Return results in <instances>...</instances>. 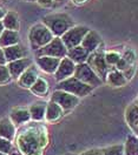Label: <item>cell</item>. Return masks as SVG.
<instances>
[{"mask_svg":"<svg viewBox=\"0 0 138 155\" xmlns=\"http://www.w3.org/2000/svg\"><path fill=\"white\" fill-rule=\"evenodd\" d=\"M17 145L24 155H41V148L45 142L39 132L31 128L18 135Z\"/></svg>","mask_w":138,"mask_h":155,"instance_id":"obj_1","label":"cell"},{"mask_svg":"<svg viewBox=\"0 0 138 155\" xmlns=\"http://www.w3.org/2000/svg\"><path fill=\"white\" fill-rule=\"evenodd\" d=\"M43 24L46 27H49L54 37H59V38L71 27L76 26L74 21L66 13H54L45 15L43 18Z\"/></svg>","mask_w":138,"mask_h":155,"instance_id":"obj_2","label":"cell"},{"mask_svg":"<svg viewBox=\"0 0 138 155\" xmlns=\"http://www.w3.org/2000/svg\"><path fill=\"white\" fill-rule=\"evenodd\" d=\"M93 88L95 87L83 82L81 80H79L78 78H76L74 75L67 78L63 81H59L58 85L56 86V89H61V91L69 92L73 95H77L78 97L89 95L90 93L93 91Z\"/></svg>","mask_w":138,"mask_h":155,"instance_id":"obj_3","label":"cell"},{"mask_svg":"<svg viewBox=\"0 0 138 155\" xmlns=\"http://www.w3.org/2000/svg\"><path fill=\"white\" fill-rule=\"evenodd\" d=\"M53 38H54V35L52 34L49 27H46L44 24H37V25L32 26L30 33H29L31 48L34 51H38L39 48L44 47L45 45H47Z\"/></svg>","mask_w":138,"mask_h":155,"instance_id":"obj_4","label":"cell"},{"mask_svg":"<svg viewBox=\"0 0 138 155\" xmlns=\"http://www.w3.org/2000/svg\"><path fill=\"white\" fill-rule=\"evenodd\" d=\"M86 62L90 65V67L96 72V74L105 82L109 71L111 69V67L109 66L106 60H105V52L99 47V48L96 49L95 52L90 53Z\"/></svg>","mask_w":138,"mask_h":155,"instance_id":"obj_5","label":"cell"},{"mask_svg":"<svg viewBox=\"0 0 138 155\" xmlns=\"http://www.w3.org/2000/svg\"><path fill=\"white\" fill-rule=\"evenodd\" d=\"M67 47L65 46V44L63 42L61 38L59 37H54L50 41L47 45H45L44 47L36 51L37 57H53V58L63 59L67 57Z\"/></svg>","mask_w":138,"mask_h":155,"instance_id":"obj_6","label":"cell"},{"mask_svg":"<svg viewBox=\"0 0 138 155\" xmlns=\"http://www.w3.org/2000/svg\"><path fill=\"white\" fill-rule=\"evenodd\" d=\"M74 77L78 78L79 80H81L83 82L88 84L92 87H98L100 86L104 81L96 74V72L90 67L88 62H81V64H77L76 66V71H74Z\"/></svg>","mask_w":138,"mask_h":155,"instance_id":"obj_7","label":"cell"},{"mask_svg":"<svg viewBox=\"0 0 138 155\" xmlns=\"http://www.w3.org/2000/svg\"><path fill=\"white\" fill-rule=\"evenodd\" d=\"M90 28L86 26H80V25L79 26H73L67 32H65L60 38L63 40V42L65 44V46L67 47V49L73 48L76 46L81 45L83 39L88 34Z\"/></svg>","mask_w":138,"mask_h":155,"instance_id":"obj_8","label":"cell"},{"mask_svg":"<svg viewBox=\"0 0 138 155\" xmlns=\"http://www.w3.org/2000/svg\"><path fill=\"white\" fill-rule=\"evenodd\" d=\"M51 101L57 102L64 109V112H69L79 104V97L77 95L71 94L69 92L56 89L51 95Z\"/></svg>","mask_w":138,"mask_h":155,"instance_id":"obj_9","label":"cell"},{"mask_svg":"<svg viewBox=\"0 0 138 155\" xmlns=\"http://www.w3.org/2000/svg\"><path fill=\"white\" fill-rule=\"evenodd\" d=\"M76 66H77V64L73 62L70 58H67V57L63 58L60 60L59 66H58L56 73H54L56 80L59 82V81H63V80H65L70 77H73L74 71H76Z\"/></svg>","mask_w":138,"mask_h":155,"instance_id":"obj_10","label":"cell"},{"mask_svg":"<svg viewBox=\"0 0 138 155\" xmlns=\"http://www.w3.org/2000/svg\"><path fill=\"white\" fill-rule=\"evenodd\" d=\"M9 71H10V74L12 79H18V78L29 67L32 66V60L27 57L25 58L18 59V60H14V61H11L6 64Z\"/></svg>","mask_w":138,"mask_h":155,"instance_id":"obj_11","label":"cell"},{"mask_svg":"<svg viewBox=\"0 0 138 155\" xmlns=\"http://www.w3.org/2000/svg\"><path fill=\"white\" fill-rule=\"evenodd\" d=\"M60 60L61 59L59 58L46 57V55H44V57H37V65H38V67L43 72H45L47 74H54L58 66H59Z\"/></svg>","mask_w":138,"mask_h":155,"instance_id":"obj_12","label":"cell"},{"mask_svg":"<svg viewBox=\"0 0 138 155\" xmlns=\"http://www.w3.org/2000/svg\"><path fill=\"white\" fill-rule=\"evenodd\" d=\"M102 45V38L96 31L90 29L88 34L84 37L83 41H81V46L86 49L89 53L95 52L96 49H98Z\"/></svg>","mask_w":138,"mask_h":155,"instance_id":"obj_13","label":"cell"},{"mask_svg":"<svg viewBox=\"0 0 138 155\" xmlns=\"http://www.w3.org/2000/svg\"><path fill=\"white\" fill-rule=\"evenodd\" d=\"M38 78H39V73H38L36 66L32 65V66L27 68L17 80H18L19 86H21L22 88H29V89H30L31 86L37 81Z\"/></svg>","mask_w":138,"mask_h":155,"instance_id":"obj_14","label":"cell"},{"mask_svg":"<svg viewBox=\"0 0 138 155\" xmlns=\"http://www.w3.org/2000/svg\"><path fill=\"white\" fill-rule=\"evenodd\" d=\"M16 134H17L16 125L10 119V116L9 117H2L0 120V137L13 141L14 137H16Z\"/></svg>","mask_w":138,"mask_h":155,"instance_id":"obj_15","label":"cell"},{"mask_svg":"<svg viewBox=\"0 0 138 155\" xmlns=\"http://www.w3.org/2000/svg\"><path fill=\"white\" fill-rule=\"evenodd\" d=\"M64 109L57 104V102H53V101H50L46 107V113H45V120L47 122H57L59 121L60 119L64 115Z\"/></svg>","mask_w":138,"mask_h":155,"instance_id":"obj_16","label":"cell"},{"mask_svg":"<svg viewBox=\"0 0 138 155\" xmlns=\"http://www.w3.org/2000/svg\"><path fill=\"white\" fill-rule=\"evenodd\" d=\"M4 53H5V58L7 62L18 60V59L25 58L27 55L26 49L24 48V46H21L20 44L13 45V46H9L4 48Z\"/></svg>","mask_w":138,"mask_h":155,"instance_id":"obj_17","label":"cell"},{"mask_svg":"<svg viewBox=\"0 0 138 155\" xmlns=\"http://www.w3.org/2000/svg\"><path fill=\"white\" fill-rule=\"evenodd\" d=\"M105 82H108L110 86H113V87H120L128 82V79L125 78L123 72L118 71L117 68L112 67L109 71Z\"/></svg>","mask_w":138,"mask_h":155,"instance_id":"obj_18","label":"cell"},{"mask_svg":"<svg viewBox=\"0 0 138 155\" xmlns=\"http://www.w3.org/2000/svg\"><path fill=\"white\" fill-rule=\"evenodd\" d=\"M10 119L13 121V124L16 126L25 125L31 120L30 110L26 108H13L11 110Z\"/></svg>","mask_w":138,"mask_h":155,"instance_id":"obj_19","label":"cell"},{"mask_svg":"<svg viewBox=\"0 0 138 155\" xmlns=\"http://www.w3.org/2000/svg\"><path fill=\"white\" fill-rule=\"evenodd\" d=\"M19 44V33L18 31H11L4 29V32L0 34V47L5 48L9 46H13Z\"/></svg>","mask_w":138,"mask_h":155,"instance_id":"obj_20","label":"cell"},{"mask_svg":"<svg viewBox=\"0 0 138 155\" xmlns=\"http://www.w3.org/2000/svg\"><path fill=\"white\" fill-rule=\"evenodd\" d=\"M89 55H90V53L84 48L81 45L76 46V47H73V48H70L69 51H67V58H70L73 62H76V64L86 62Z\"/></svg>","mask_w":138,"mask_h":155,"instance_id":"obj_21","label":"cell"},{"mask_svg":"<svg viewBox=\"0 0 138 155\" xmlns=\"http://www.w3.org/2000/svg\"><path fill=\"white\" fill-rule=\"evenodd\" d=\"M46 107H47V104L44 102V101H38V102L32 104V106L29 108L30 114H31V120L38 121V122L45 120Z\"/></svg>","mask_w":138,"mask_h":155,"instance_id":"obj_22","label":"cell"},{"mask_svg":"<svg viewBox=\"0 0 138 155\" xmlns=\"http://www.w3.org/2000/svg\"><path fill=\"white\" fill-rule=\"evenodd\" d=\"M125 120L129 127L135 130L138 126V104L133 102L131 105H129L126 110H125Z\"/></svg>","mask_w":138,"mask_h":155,"instance_id":"obj_23","label":"cell"},{"mask_svg":"<svg viewBox=\"0 0 138 155\" xmlns=\"http://www.w3.org/2000/svg\"><path fill=\"white\" fill-rule=\"evenodd\" d=\"M2 24L5 29H11V31H19L20 27V21L19 18L17 15V13L14 12H9L5 14L4 19H2Z\"/></svg>","mask_w":138,"mask_h":155,"instance_id":"obj_24","label":"cell"},{"mask_svg":"<svg viewBox=\"0 0 138 155\" xmlns=\"http://www.w3.org/2000/svg\"><path fill=\"white\" fill-rule=\"evenodd\" d=\"M30 91L34 94V95H38V97H45L49 92V84L45 79L43 78H38L37 81L31 86Z\"/></svg>","mask_w":138,"mask_h":155,"instance_id":"obj_25","label":"cell"},{"mask_svg":"<svg viewBox=\"0 0 138 155\" xmlns=\"http://www.w3.org/2000/svg\"><path fill=\"white\" fill-rule=\"evenodd\" d=\"M124 155H138V136L129 135L124 143Z\"/></svg>","mask_w":138,"mask_h":155,"instance_id":"obj_26","label":"cell"},{"mask_svg":"<svg viewBox=\"0 0 138 155\" xmlns=\"http://www.w3.org/2000/svg\"><path fill=\"white\" fill-rule=\"evenodd\" d=\"M103 155H124V145H115L102 148Z\"/></svg>","mask_w":138,"mask_h":155,"instance_id":"obj_27","label":"cell"},{"mask_svg":"<svg viewBox=\"0 0 138 155\" xmlns=\"http://www.w3.org/2000/svg\"><path fill=\"white\" fill-rule=\"evenodd\" d=\"M120 58H122V55L117 52H115V51L105 52V60H106V62H108V65L110 67L116 66V64L118 62Z\"/></svg>","mask_w":138,"mask_h":155,"instance_id":"obj_28","label":"cell"},{"mask_svg":"<svg viewBox=\"0 0 138 155\" xmlns=\"http://www.w3.org/2000/svg\"><path fill=\"white\" fill-rule=\"evenodd\" d=\"M11 79L12 77H11L7 65H0V85H5L10 82Z\"/></svg>","mask_w":138,"mask_h":155,"instance_id":"obj_29","label":"cell"},{"mask_svg":"<svg viewBox=\"0 0 138 155\" xmlns=\"http://www.w3.org/2000/svg\"><path fill=\"white\" fill-rule=\"evenodd\" d=\"M0 152L10 154L12 152V141L4 139V137H0Z\"/></svg>","mask_w":138,"mask_h":155,"instance_id":"obj_30","label":"cell"},{"mask_svg":"<svg viewBox=\"0 0 138 155\" xmlns=\"http://www.w3.org/2000/svg\"><path fill=\"white\" fill-rule=\"evenodd\" d=\"M122 57L125 59L130 65H135V61H136V54H135V52H133L132 49H126Z\"/></svg>","mask_w":138,"mask_h":155,"instance_id":"obj_31","label":"cell"},{"mask_svg":"<svg viewBox=\"0 0 138 155\" xmlns=\"http://www.w3.org/2000/svg\"><path fill=\"white\" fill-rule=\"evenodd\" d=\"M130 66H131V65H130L128 61H126L125 59L122 57V58L119 59L118 62L116 64L115 68H117V69H118V71H120V72H125V71H126V69H128Z\"/></svg>","mask_w":138,"mask_h":155,"instance_id":"obj_32","label":"cell"},{"mask_svg":"<svg viewBox=\"0 0 138 155\" xmlns=\"http://www.w3.org/2000/svg\"><path fill=\"white\" fill-rule=\"evenodd\" d=\"M79 155H103V150H102V148H93V149L85 150Z\"/></svg>","mask_w":138,"mask_h":155,"instance_id":"obj_33","label":"cell"},{"mask_svg":"<svg viewBox=\"0 0 138 155\" xmlns=\"http://www.w3.org/2000/svg\"><path fill=\"white\" fill-rule=\"evenodd\" d=\"M135 71H136V67H135V65H131L130 67L125 71V72H123L124 73V75H125V78L128 79V80H130L131 78L133 77V74H135Z\"/></svg>","mask_w":138,"mask_h":155,"instance_id":"obj_34","label":"cell"},{"mask_svg":"<svg viewBox=\"0 0 138 155\" xmlns=\"http://www.w3.org/2000/svg\"><path fill=\"white\" fill-rule=\"evenodd\" d=\"M37 2L39 4L40 6L43 7H46V8H50L54 5V0H37Z\"/></svg>","mask_w":138,"mask_h":155,"instance_id":"obj_35","label":"cell"},{"mask_svg":"<svg viewBox=\"0 0 138 155\" xmlns=\"http://www.w3.org/2000/svg\"><path fill=\"white\" fill-rule=\"evenodd\" d=\"M7 61L5 58V53H4V48L0 47V65H6Z\"/></svg>","mask_w":138,"mask_h":155,"instance_id":"obj_36","label":"cell"},{"mask_svg":"<svg viewBox=\"0 0 138 155\" xmlns=\"http://www.w3.org/2000/svg\"><path fill=\"white\" fill-rule=\"evenodd\" d=\"M5 14H6V12H5V10L0 7V20H2V19H4V17H5Z\"/></svg>","mask_w":138,"mask_h":155,"instance_id":"obj_37","label":"cell"},{"mask_svg":"<svg viewBox=\"0 0 138 155\" xmlns=\"http://www.w3.org/2000/svg\"><path fill=\"white\" fill-rule=\"evenodd\" d=\"M74 4H84V2H86L88 0H72Z\"/></svg>","mask_w":138,"mask_h":155,"instance_id":"obj_38","label":"cell"},{"mask_svg":"<svg viewBox=\"0 0 138 155\" xmlns=\"http://www.w3.org/2000/svg\"><path fill=\"white\" fill-rule=\"evenodd\" d=\"M4 29H5V27H4V24H2V20H0V34L4 32Z\"/></svg>","mask_w":138,"mask_h":155,"instance_id":"obj_39","label":"cell"},{"mask_svg":"<svg viewBox=\"0 0 138 155\" xmlns=\"http://www.w3.org/2000/svg\"><path fill=\"white\" fill-rule=\"evenodd\" d=\"M66 0H54V4H63V2H65Z\"/></svg>","mask_w":138,"mask_h":155,"instance_id":"obj_40","label":"cell"},{"mask_svg":"<svg viewBox=\"0 0 138 155\" xmlns=\"http://www.w3.org/2000/svg\"><path fill=\"white\" fill-rule=\"evenodd\" d=\"M133 132H135V134H136V135L138 136V126H137V128H136V129L133 130Z\"/></svg>","mask_w":138,"mask_h":155,"instance_id":"obj_41","label":"cell"},{"mask_svg":"<svg viewBox=\"0 0 138 155\" xmlns=\"http://www.w3.org/2000/svg\"><path fill=\"white\" fill-rule=\"evenodd\" d=\"M10 155H19V154H18V153H13V152H11Z\"/></svg>","mask_w":138,"mask_h":155,"instance_id":"obj_42","label":"cell"},{"mask_svg":"<svg viewBox=\"0 0 138 155\" xmlns=\"http://www.w3.org/2000/svg\"><path fill=\"white\" fill-rule=\"evenodd\" d=\"M65 155H76V154H73V153H66Z\"/></svg>","mask_w":138,"mask_h":155,"instance_id":"obj_43","label":"cell"},{"mask_svg":"<svg viewBox=\"0 0 138 155\" xmlns=\"http://www.w3.org/2000/svg\"><path fill=\"white\" fill-rule=\"evenodd\" d=\"M0 155H10V154H6V153H1V152H0Z\"/></svg>","mask_w":138,"mask_h":155,"instance_id":"obj_44","label":"cell"},{"mask_svg":"<svg viewBox=\"0 0 138 155\" xmlns=\"http://www.w3.org/2000/svg\"><path fill=\"white\" fill-rule=\"evenodd\" d=\"M25 1H34V0H25Z\"/></svg>","mask_w":138,"mask_h":155,"instance_id":"obj_45","label":"cell"},{"mask_svg":"<svg viewBox=\"0 0 138 155\" xmlns=\"http://www.w3.org/2000/svg\"><path fill=\"white\" fill-rule=\"evenodd\" d=\"M136 102H137V104H138V97H137V101H136Z\"/></svg>","mask_w":138,"mask_h":155,"instance_id":"obj_46","label":"cell"}]
</instances>
